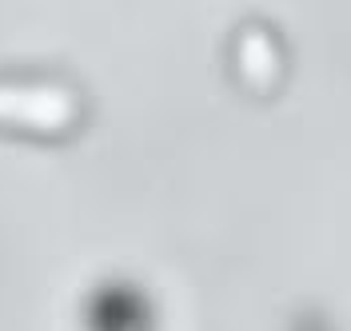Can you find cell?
<instances>
[{"label":"cell","instance_id":"obj_1","mask_svg":"<svg viewBox=\"0 0 351 331\" xmlns=\"http://www.w3.org/2000/svg\"><path fill=\"white\" fill-rule=\"evenodd\" d=\"M88 124L84 88L60 72H0V136L64 144Z\"/></svg>","mask_w":351,"mask_h":331},{"label":"cell","instance_id":"obj_2","mask_svg":"<svg viewBox=\"0 0 351 331\" xmlns=\"http://www.w3.org/2000/svg\"><path fill=\"white\" fill-rule=\"evenodd\" d=\"M228 68H232V80L252 100H271L287 80V48L271 24L247 21L236 28L228 45Z\"/></svg>","mask_w":351,"mask_h":331}]
</instances>
